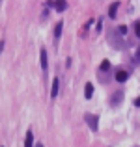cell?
<instances>
[{
  "label": "cell",
  "instance_id": "cell-1",
  "mask_svg": "<svg viewBox=\"0 0 140 147\" xmlns=\"http://www.w3.org/2000/svg\"><path fill=\"white\" fill-rule=\"evenodd\" d=\"M84 121L90 125V129H92V130H97V115H93V114H86V115H84Z\"/></svg>",
  "mask_w": 140,
  "mask_h": 147
},
{
  "label": "cell",
  "instance_id": "cell-2",
  "mask_svg": "<svg viewBox=\"0 0 140 147\" xmlns=\"http://www.w3.org/2000/svg\"><path fill=\"white\" fill-rule=\"evenodd\" d=\"M129 78V71H123V69H120V71H116V80H118L120 84H123L125 80Z\"/></svg>",
  "mask_w": 140,
  "mask_h": 147
},
{
  "label": "cell",
  "instance_id": "cell-3",
  "mask_svg": "<svg viewBox=\"0 0 140 147\" xmlns=\"http://www.w3.org/2000/svg\"><path fill=\"white\" fill-rule=\"evenodd\" d=\"M122 99H123V91H116V93L112 95V100H110V104H112V106H118V104L122 102Z\"/></svg>",
  "mask_w": 140,
  "mask_h": 147
},
{
  "label": "cell",
  "instance_id": "cell-4",
  "mask_svg": "<svg viewBox=\"0 0 140 147\" xmlns=\"http://www.w3.org/2000/svg\"><path fill=\"white\" fill-rule=\"evenodd\" d=\"M110 43L114 45L116 49H122V47H123L122 39H120V37H118V34H116V32H114V34H110Z\"/></svg>",
  "mask_w": 140,
  "mask_h": 147
},
{
  "label": "cell",
  "instance_id": "cell-5",
  "mask_svg": "<svg viewBox=\"0 0 140 147\" xmlns=\"http://www.w3.org/2000/svg\"><path fill=\"white\" fill-rule=\"evenodd\" d=\"M41 69H43V73H47V69H49V65H47V50L41 49Z\"/></svg>",
  "mask_w": 140,
  "mask_h": 147
},
{
  "label": "cell",
  "instance_id": "cell-6",
  "mask_svg": "<svg viewBox=\"0 0 140 147\" xmlns=\"http://www.w3.org/2000/svg\"><path fill=\"white\" fill-rule=\"evenodd\" d=\"M50 6H52L56 11H65L67 9V2H50Z\"/></svg>",
  "mask_w": 140,
  "mask_h": 147
},
{
  "label": "cell",
  "instance_id": "cell-7",
  "mask_svg": "<svg viewBox=\"0 0 140 147\" xmlns=\"http://www.w3.org/2000/svg\"><path fill=\"white\" fill-rule=\"evenodd\" d=\"M34 145V134H32V130H28L26 132V140H24V147H32Z\"/></svg>",
  "mask_w": 140,
  "mask_h": 147
},
{
  "label": "cell",
  "instance_id": "cell-8",
  "mask_svg": "<svg viewBox=\"0 0 140 147\" xmlns=\"http://www.w3.org/2000/svg\"><path fill=\"white\" fill-rule=\"evenodd\" d=\"M84 95H86V99H92V95H93V86L90 82H88L86 88H84Z\"/></svg>",
  "mask_w": 140,
  "mask_h": 147
},
{
  "label": "cell",
  "instance_id": "cell-9",
  "mask_svg": "<svg viewBox=\"0 0 140 147\" xmlns=\"http://www.w3.org/2000/svg\"><path fill=\"white\" fill-rule=\"evenodd\" d=\"M62 22H58L56 26H54V39H60V36H62Z\"/></svg>",
  "mask_w": 140,
  "mask_h": 147
},
{
  "label": "cell",
  "instance_id": "cell-10",
  "mask_svg": "<svg viewBox=\"0 0 140 147\" xmlns=\"http://www.w3.org/2000/svg\"><path fill=\"white\" fill-rule=\"evenodd\" d=\"M58 95V78H54V82H52V90H50V97H56Z\"/></svg>",
  "mask_w": 140,
  "mask_h": 147
},
{
  "label": "cell",
  "instance_id": "cell-11",
  "mask_svg": "<svg viewBox=\"0 0 140 147\" xmlns=\"http://www.w3.org/2000/svg\"><path fill=\"white\" fill-rule=\"evenodd\" d=\"M118 6H120V4H118V2H114V4H110V9H108V15H110V17H112V19H114V17H116V9H118Z\"/></svg>",
  "mask_w": 140,
  "mask_h": 147
},
{
  "label": "cell",
  "instance_id": "cell-12",
  "mask_svg": "<svg viewBox=\"0 0 140 147\" xmlns=\"http://www.w3.org/2000/svg\"><path fill=\"white\" fill-rule=\"evenodd\" d=\"M108 69H110V61H108V60H103V63H101V69H99V73H107Z\"/></svg>",
  "mask_w": 140,
  "mask_h": 147
},
{
  "label": "cell",
  "instance_id": "cell-13",
  "mask_svg": "<svg viewBox=\"0 0 140 147\" xmlns=\"http://www.w3.org/2000/svg\"><path fill=\"white\" fill-rule=\"evenodd\" d=\"M135 34H137V37L140 39V21L135 22Z\"/></svg>",
  "mask_w": 140,
  "mask_h": 147
},
{
  "label": "cell",
  "instance_id": "cell-14",
  "mask_svg": "<svg viewBox=\"0 0 140 147\" xmlns=\"http://www.w3.org/2000/svg\"><path fill=\"white\" fill-rule=\"evenodd\" d=\"M118 32L122 34V36H125V34H127V26H120V28H118Z\"/></svg>",
  "mask_w": 140,
  "mask_h": 147
},
{
  "label": "cell",
  "instance_id": "cell-15",
  "mask_svg": "<svg viewBox=\"0 0 140 147\" xmlns=\"http://www.w3.org/2000/svg\"><path fill=\"white\" fill-rule=\"evenodd\" d=\"M135 106H140V97H137V99H135Z\"/></svg>",
  "mask_w": 140,
  "mask_h": 147
},
{
  "label": "cell",
  "instance_id": "cell-16",
  "mask_svg": "<svg viewBox=\"0 0 140 147\" xmlns=\"http://www.w3.org/2000/svg\"><path fill=\"white\" fill-rule=\"evenodd\" d=\"M137 60H140V49H138V52H137Z\"/></svg>",
  "mask_w": 140,
  "mask_h": 147
}]
</instances>
